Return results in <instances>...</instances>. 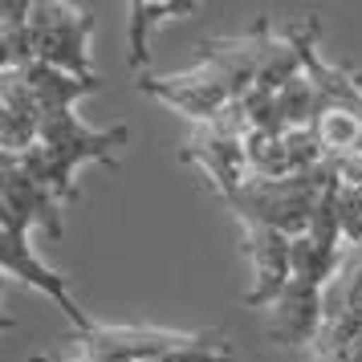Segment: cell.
<instances>
[{"label":"cell","mask_w":362,"mask_h":362,"mask_svg":"<svg viewBox=\"0 0 362 362\" xmlns=\"http://www.w3.org/2000/svg\"><path fill=\"white\" fill-rule=\"evenodd\" d=\"M326 322V285L289 273V285L269 305V338L277 346H313Z\"/></svg>","instance_id":"cell-7"},{"label":"cell","mask_w":362,"mask_h":362,"mask_svg":"<svg viewBox=\"0 0 362 362\" xmlns=\"http://www.w3.org/2000/svg\"><path fill=\"white\" fill-rule=\"evenodd\" d=\"M240 240H245V257L252 269V289L245 293L248 310H269L281 297V289L289 285V248L293 240L269 228H252L240 224Z\"/></svg>","instance_id":"cell-9"},{"label":"cell","mask_w":362,"mask_h":362,"mask_svg":"<svg viewBox=\"0 0 362 362\" xmlns=\"http://www.w3.org/2000/svg\"><path fill=\"white\" fill-rule=\"evenodd\" d=\"M0 273H4V281L13 277V281L33 285L37 293H45L53 305H62V313H66L69 326H74V334L94 326V317L78 305V297H74V289H69V281L62 277V273H53L49 264L37 257L33 245H29V232L17 228V224H0Z\"/></svg>","instance_id":"cell-5"},{"label":"cell","mask_w":362,"mask_h":362,"mask_svg":"<svg viewBox=\"0 0 362 362\" xmlns=\"http://www.w3.org/2000/svg\"><path fill=\"white\" fill-rule=\"evenodd\" d=\"M139 90L143 94H151V98L167 102L171 110H180L183 118H192L196 127H204V122H216V118L228 110L232 102V90L228 82L216 74V66H208V62H196L192 69H183V74H167V78H155V74H147V78H139Z\"/></svg>","instance_id":"cell-4"},{"label":"cell","mask_w":362,"mask_h":362,"mask_svg":"<svg viewBox=\"0 0 362 362\" xmlns=\"http://www.w3.org/2000/svg\"><path fill=\"white\" fill-rule=\"evenodd\" d=\"M33 362H69V358H49V354H37ZM74 362H78V358H74Z\"/></svg>","instance_id":"cell-14"},{"label":"cell","mask_w":362,"mask_h":362,"mask_svg":"<svg viewBox=\"0 0 362 362\" xmlns=\"http://www.w3.org/2000/svg\"><path fill=\"white\" fill-rule=\"evenodd\" d=\"M13 326H17V317H8V313L0 310V334H4V329H13Z\"/></svg>","instance_id":"cell-13"},{"label":"cell","mask_w":362,"mask_h":362,"mask_svg":"<svg viewBox=\"0 0 362 362\" xmlns=\"http://www.w3.org/2000/svg\"><path fill=\"white\" fill-rule=\"evenodd\" d=\"M0 204L8 212V224L25 232L45 228L49 240H62V204L37 180H29L17 155H0Z\"/></svg>","instance_id":"cell-8"},{"label":"cell","mask_w":362,"mask_h":362,"mask_svg":"<svg viewBox=\"0 0 362 362\" xmlns=\"http://www.w3.org/2000/svg\"><path fill=\"white\" fill-rule=\"evenodd\" d=\"M338 180V167L322 163L305 171V175H289V180H248L240 192L228 196V208L236 212L240 224L252 228H269L281 236H305L313 220V208L326 192V183Z\"/></svg>","instance_id":"cell-1"},{"label":"cell","mask_w":362,"mask_h":362,"mask_svg":"<svg viewBox=\"0 0 362 362\" xmlns=\"http://www.w3.org/2000/svg\"><path fill=\"white\" fill-rule=\"evenodd\" d=\"M17 159H21V167L29 171V180L41 183L57 204H74V199H78V167L69 163L66 155H57L53 147L37 143V147H29L25 155H17Z\"/></svg>","instance_id":"cell-12"},{"label":"cell","mask_w":362,"mask_h":362,"mask_svg":"<svg viewBox=\"0 0 362 362\" xmlns=\"http://www.w3.org/2000/svg\"><path fill=\"white\" fill-rule=\"evenodd\" d=\"M29 33H33L37 62L74 74L82 82H94L98 74L90 66V33H94V13L86 4L66 0H33L29 8Z\"/></svg>","instance_id":"cell-2"},{"label":"cell","mask_w":362,"mask_h":362,"mask_svg":"<svg viewBox=\"0 0 362 362\" xmlns=\"http://www.w3.org/2000/svg\"><path fill=\"white\" fill-rule=\"evenodd\" d=\"M127 139H131L127 127L94 131L74 110H45L41 115V131H37V143H45L57 155H66L74 167H86V163L118 167V151L127 147Z\"/></svg>","instance_id":"cell-6"},{"label":"cell","mask_w":362,"mask_h":362,"mask_svg":"<svg viewBox=\"0 0 362 362\" xmlns=\"http://www.w3.org/2000/svg\"><path fill=\"white\" fill-rule=\"evenodd\" d=\"M199 4H187V0H134L131 4V17H127V69L139 78H147L151 66V37L155 29L171 17H192Z\"/></svg>","instance_id":"cell-10"},{"label":"cell","mask_w":362,"mask_h":362,"mask_svg":"<svg viewBox=\"0 0 362 362\" xmlns=\"http://www.w3.org/2000/svg\"><path fill=\"white\" fill-rule=\"evenodd\" d=\"M25 82L33 90L37 106H41V115L45 110H74L86 94H94L102 90V78L94 82H82V78H74V74H62V69L45 66V62H33V66H25Z\"/></svg>","instance_id":"cell-11"},{"label":"cell","mask_w":362,"mask_h":362,"mask_svg":"<svg viewBox=\"0 0 362 362\" xmlns=\"http://www.w3.org/2000/svg\"><path fill=\"white\" fill-rule=\"evenodd\" d=\"M204 338L187 329H159V326H102L78 329L69 342L78 346V362H155L171 350H187Z\"/></svg>","instance_id":"cell-3"}]
</instances>
